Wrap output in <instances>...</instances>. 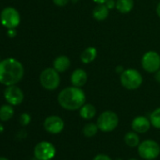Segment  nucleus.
<instances>
[{"label": "nucleus", "mask_w": 160, "mask_h": 160, "mask_svg": "<svg viewBox=\"0 0 160 160\" xmlns=\"http://www.w3.org/2000/svg\"><path fill=\"white\" fill-rule=\"evenodd\" d=\"M24 76V66L15 58L0 61V83L5 86L17 84Z\"/></svg>", "instance_id": "f257e3e1"}, {"label": "nucleus", "mask_w": 160, "mask_h": 160, "mask_svg": "<svg viewBox=\"0 0 160 160\" xmlns=\"http://www.w3.org/2000/svg\"><path fill=\"white\" fill-rule=\"evenodd\" d=\"M58 102L66 110H77L85 104L86 94L81 88L74 86L67 87L58 93Z\"/></svg>", "instance_id": "f03ea898"}, {"label": "nucleus", "mask_w": 160, "mask_h": 160, "mask_svg": "<svg viewBox=\"0 0 160 160\" xmlns=\"http://www.w3.org/2000/svg\"><path fill=\"white\" fill-rule=\"evenodd\" d=\"M120 81L123 88L129 91H134L141 86L143 77L138 71L130 68L124 70L120 74Z\"/></svg>", "instance_id": "7ed1b4c3"}, {"label": "nucleus", "mask_w": 160, "mask_h": 160, "mask_svg": "<svg viewBox=\"0 0 160 160\" xmlns=\"http://www.w3.org/2000/svg\"><path fill=\"white\" fill-rule=\"evenodd\" d=\"M41 85L47 91H55L60 84V76L54 68H46L40 74Z\"/></svg>", "instance_id": "20e7f679"}, {"label": "nucleus", "mask_w": 160, "mask_h": 160, "mask_svg": "<svg viewBox=\"0 0 160 160\" xmlns=\"http://www.w3.org/2000/svg\"><path fill=\"white\" fill-rule=\"evenodd\" d=\"M96 123L100 131L105 133L112 132L119 124V117L114 111L106 110L99 115Z\"/></svg>", "instance_id": "39448f33"}, {"label": "nucleus", "mask_w": 160, "mask_h": 160, "mask_svg": "<svg viewBox=\"0 0 160 160\" xmlns=\"http://www.w3.org/2000/svg\"><path fill=\"white\" fill-rule=\"evenodd\" d=\"M138 152L141 158L145 160H153L160 154V145L152 139H146L139 143Z\"/></svg>", "instance_id": "423d86ee"}, {"label": "nucleus", "mask_w": 160, "mask_h": 160, "mask_svg": "<svg viewBox=\"0 0 160 160\" xmlns=\"http://www.w3.org/2000/svg\"><path fill=\"white\" fill-rule=\"evenodd\" d=\"M0 22H1L2 26H4L8 29L15 28L19 26L21 22L20 13L16 9L12 7L5 8L0 14Z\"/></svg>", "instance_id": "0eeeda50"}, {"label": "nucleus", "mask_w": 160, "mask_h": 160, "mask_svg": "<svg viewBox=\"0 0 160 160\" xmlns=\"http://www.w3.org/2000/svg\"><path fill=\"white\" fill-rule=\"evenodd\" d=\"M141 66L147 72H155L160 69V55L155 51L146 52L142 56Z\"/></svg>", "instance_id": "6e6552de"}, {"label": "nucleus", "mask_w": 160, "mask_h": 160, "mask_svg": "<svg viewBox=\"0 0 160 160\" xmlns=\"http://www.w3.org/2000/svg\"><path fill=\"white\" fill-rule=\"evenodd\" d=\"M34 155L38 160H51L56 155V148L51 142L41 141L34 148Z\"/></svg>", "instance_id": "1a4fd4ad"}, {"label": "nucleus", "mask_w": 160, "mask_h": 160, "mask_svg": "<svg viewBox=\"0 0 160 160\" xmlns=\"http://www.w3.org/2000/svg\"><path fill=\"white\" fill-rule=\"evenodd\" d=\"M4 97L10 105L18 106L24 100V93L19 87L15 85H12V86H8V88L5 90Z\"/></svg>", "instance_id": "9d476101"}, {"label": "nucleus", "mask_w": 160, "mask_h": 160, "mask_svg": "<svg viewBox=\"0 0 160 160\" xmlns=\"http://www.w3.org/2000/svg\"><path fill=\"white\" fill-rule=\"evenodd\" d=\"M43 127L50 134H59L64 129V122L59 116L52 115L44 120Z\"/></svg>", "instance_id": "9b49d317"}, {"label": "nucleus", "mask_w": 160, "mask_h": 160, "mask_svg": "<svg viewBox=\"0 0 160 160\" xmlns=\"http://www.w3.org/2000/svg\"><path fill=\"white\" fill-rule=\"evenodd\" d=\"M151 125L152 124H151L150 119L144 116H137L136 118H134L131 123V127L133 131L139 133V134H143L149 131Z\"/></svg>", "instance_id": "f8f14e48"}, {"label": "nucleus", "mask_w": 160, "mask_h": 160, "mask_svg": "<svg viewBox=\"0 0 160 160\" xmlns=\"http://www.w3.org/2000/svg\"><path fill=\"white\" fill-rule=\"evenodd\" d=\"M88 80V74L83 69H76L71 74V83L74 87L82 88Z\"/></svg>", "instance_id": "ddd939ff"}, {"label": "nucleus", "mask_w": 160, "mask_h": 160, "mask_svg": "<svg viewBox=\"0 0 160 160\" xmlns=\"http://www.w3.org/2000/svg\"><path fill=\"white\" fill-rule=\"evenodd\" d=\"M71 65V60L67 56H58L55 58L53 62L54 69L57 70L58 72H66Z\"/></svg>", "instance_id": "4468645a"}, {"label": "nucleus", "mask_w": 160, "mask_h": 160, "mask_svg": "<svg viewBox=\"0 0 160 160\" xmlns=\"http://www.w3.org/2000/svg\"><path fill=\"white\" fill-rule=\"evenodd\" d=\"M96 58H97V49L92 46L87 47L81 53V55H80V59H81V62L84 64L92 63V61L95 60Z\"/></svg>", "instance_id": "2eb2a0df"}, {"label": "nucleus", "mask_w": 160, "mask_h": 160, "mask_svg": "<svg viewBox=\"0 0 160 160\" xmlns=\"http://www.w3.org/2000/svg\"><path fill=\"white\" fill-rule=\"evenodd\" d=\"M79 115L84 120H92L96 115V108L92 104H84L79 109Z\"/></svg>", "instance_id": "dca6fc26"}, {"label": "nucleus", "mask_w": 160, "mask_h": 160, "mask_svg": "<svg viewBox=\"0 0 160 160\" xmlns=\"http://www.w3.org/2000/svg\"><path fill=\"white\" fill-rule=\"evenodd\" d=\"M109 10L106 4H97V6L92 11V16L97 21H104L108 17Z\"/></svg>", "instance_id": "f3484780"}, {"label": "nucleus", "mask_w": 160, "mask_h": 160, "mask_svg": "<svg viewBox=\"0 0 160 160\" xmlns=\"http://www.w3.org/2000/svg\"><path fill=\"white\" fill-rule=\"evenodd\" d=\"M134 0H116V10L122 14L129 13L134 8Z\"/></svg>", "instance_id": "a211bd4d"}, {"label": "nucleus", "mask_w": 160, "mask_h": 160, "mask_svg": "<svg viewBox=\"0 0 160 160\" xmlns=\"http://www.w3.org/2000/svg\"><path fill=\"white\" fill-rule=\"evenodd\" d=\"M124 142L127 146L131 148L138 147L139 145V137L137 132H127L124 136Z\"/></svg>", "instance_id": "6ab92c4d"}, {"label": "nucleus", "mask_w": 160, "mask_h": 160, "mask_svg": "<svg viewBox=\"0 0 160 160\" xmlns=\"http://www.w3.org/2000/svg\"><path fill=\"white\" fill-rule=\"evenodd\" d=\"M14 114V109L12 105H3L0 108V120L7 122L12 118Z\"/></svg>", "instance_id": "aec40b11"}, {"label": "nucleus", "mask_w": 160, "mask_h": 160, "mask_svg": "<svg viewBox=\"0 0 160 160\" xmlns=\"http://www.w3.org/2000/svg\"><path fill=\"white\" fill-rule=\"evenodd\" d=\"M99 128H98V125L97 123H94V122H89L87 124H85V126L83 127L82 129V133L85 137L87 138H92V137H94L97 132H98Z\"/></svg>", "instance_id": "412c9836"}, {"label": "nucleus", "mask_w": 160, "mask_h": 160, "mask_svg": "<svg viewBox=\"0 0 160 160\" xmlns=\"http://www.w3.org/2000/svg\"><path fill=\"white\" fill-rule=\"evenodd\" d=\"M150 122L152 126L156 129H160V108L154 109L150 115Z\"/></svg>", "instance_id": "4be33fe9"}, {"label": "nucleus", "mask_w": 160, "mask_h": 160, "mask_svg": "<svg viewBox=\"0 0 160 160\" xmlns=\"http://www.w3.org/2000/svg\"><path fill=\"white\" fill-rule=\"evenodd\" d=\"M30 121H31V117L28 113H23L21 115V117H20V122H21L22 125H28V124H29Z\"/></svg>", "instance_id": "5701e85b"}, {"label": "nucleus", "mask_w": 160, "mask_h": 160, "mask_svg": "<svg viewBox=\"0 0 160 160\" xmlns=\"http://www.w3.org/2000/svg\"><path fill=\"white\" fill-rule=\"evenodd\" d=\"M71 0H53V2L56 6L58 7H64L66 6Z\"/></svg>", "instance_id": "b1692460"}, {"label": "nucleus", "mask_w": 160, "mask_h": 160, "mask_svg": "<svg viewBox=\"0 0 160 160\" xmlns=\"http://www.w3.org/2000/svg\"><path fill=\"white\" fill-rule=\"evenodd\" d=\"M92 160H112L108 154H105V153H99L97 155L94 156V158Z\"/></svg>", "instance_id": "393cba45"}, {"label": "nucleus", "mask_w": 160, "mask_h": 160, "mask_svg": "<svg viewBox=\"0 0 160 160\" xmlns=\"http://www.w3.org/2000/svg\"><path fill=\"white\" fill-rule=\"evenodd\" d=\"M105 4H106V6L108 7V9L109 11H111L113 9H116V1H115V0H108Z\"/></svg>", "instance_id": "a878e982"}, {"label": "nucleus", "mask_w": 160, "mask_h": 160, "mask_svg": "<svg viewBox=\"0 0 160 160\" xmlns=\"http://www.w3.org/2000/svg\"><path fill=\"white\" fill-rule=\"evenodd\" d=\"M8 36L11 37V38H14L16 36V30L14 28H12V29H9L8 30Z\"/></svg>", "instance_id": "bb28decb"}, {"label": "nucleus", "mask_w": 160, "mask_h": 160, "mask_svg": "<svg viewBox=\"0 0 160 160\" xmlns=\"http://www.w3.org/2000/svg\"><path fill=\"white\" fill-rule=\"evenodd\" d=\"M154 79H155V81H156L157 83L160 84V69L154 72Z\"/></svg>", "instance_id": "cd10ccee"}, {"label": "nucleus", "mask_w": 160, "mask_h": 160, "mask_svg": "<svg viewBox=\"0 0 160 160\" xmlns=\"http://www.w3.org/2000/svg\"><path fill=\"white\" fill-rule=\"evenodd\" d=\"M123 71H124V70H123V67H122V66H118L117 69H116V72H117L118 73H120V74H121Z\"/></svg>", "instance_id": "c85d7f7f"}, {"label": "nucleus", "mask_w": 160, "mask_h": 160, "mask_svg": "<svg viewBox=\"0 0 160 160\" xmlns=\"http://www.w3.org/2000/svg\"><path fill=\"white\" fill-rule=\"evenodd\" d=\"M92 1H94L96 4H105L108 0H92Z\"/></svg>", "instance_id": "c756f323"}, {"label": "nucleus", "mask_w": 160, "mask_h": 160, "mask_svg": "<svg viewBox=\"0 0 160 160\" xmlns=\"http://www.w3.org/2000/svg\"><path fill=\"white\" fill-rule=\"evenodd\" d=\"M156 14H157V16L160 18V2L158 3V5H157V7H156Z\"/></svg>", "instance_id": "7c9ffc66"}, {"label": "nucleus", "mask_w": 160, "mask_h": 160, "mask_svg": "<svg viewBox=\"0 0 160 160\" xmlns=\"http://www.w3.org/2000/svg\"><path fill=\"white\" fill-rule=\"evenodd\" d=\"M3 129H4V128H3V126H2L1 124H0V133H1V132L3 131Z\"/></svg>", "instance_id": "2f4dec72"}, {"label": "nucleus", "mask_w": 160, "mask_h": 160, "mask_svg": "<svg viewBox=\"0 0 160 160\" xmlns=\"http://www.w3.org/2000/svg\"><path fill=\"white\" fill-rule=\"evenodd\" d=\"M0 160H9V159L6 157H0Z\"/></svg>", "instance_id": "473e14b6"}, {"label": "nucleus", "mask_w": 160, "mask_h": 160, "mask_svg": "<svg viewBox=\"0 0 160 160\" xmlns=\"http://www.w3.org/2000/svg\"><path fill=\"white\" fill-rule=\"evenodd\" d=\"M128 160H138V159H136V158H130V159H128Z\"/></svg>", "instance_id": "72a5a7b5"}, {"label": "nucleus", "mask_w": 160, "mask_h": 160, "mask_svg": "<svg viewBox=\"0 0 160 160\" xmlns=\"http://www.w3.org/2000/svg\"><path fill=\"white\" fill-rule=\"evenodd\" d=\"M117 160H122V159H117Z\"/></svg>", "instance_id": "f704fd0d"}]
</instances>
